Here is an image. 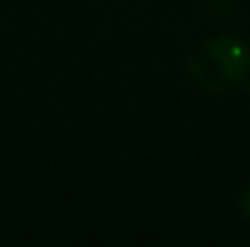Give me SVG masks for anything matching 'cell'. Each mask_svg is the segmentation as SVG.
Instances as JSON below:
<instances>
[{
  "instance_id": "2",
  "label": "cell",
  "mask_w": 250,
  "mask_h": 247,
  "mask_svg": "<svg viewBox=\"0 0 250 247\" xmlns=\"http://www.w3.org/2000/svg\"><path fill=\"white\" fill-rule=\"evenodd\" d=\"M241 209H243L246 216H250V184L243 189V194H241Z\"/></svg>"
},
{
  "instance_id": "1",
  "label": "cell",
  "mask_w": 250,
  "mask_h": 247,
  "mask_svg": "<svg viewBox=\"0 0 250 247\" xmlns=\"http://www.w3.org/2000/svg\"><path fill=\"white\" fill-rule=\"evenodd\" d=\"M250 66L248 46L236 34H221L202 41L187 63L189 78L209 95L226 92L243 80Z\"/></svg>"
}]
</instances>
